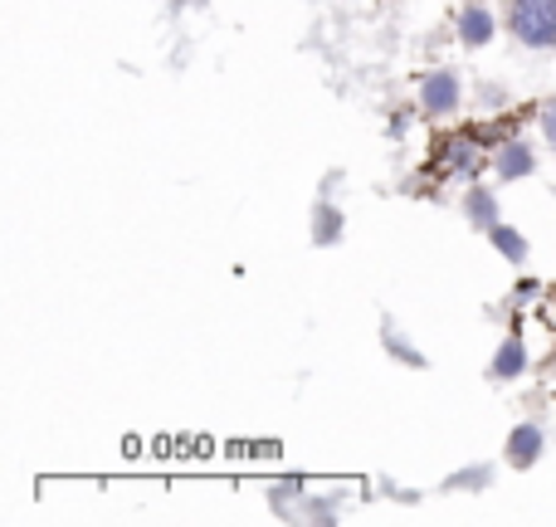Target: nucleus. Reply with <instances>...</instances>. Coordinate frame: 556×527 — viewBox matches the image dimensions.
Wrapping results in <instances>:
<instances>
[{
	"mask_svg": "<svg viewBox=\"0 0 556 527\" xmlns=\"http://www.w3.org/2000/svg\"><path fill=\"white\" fill-rule=\"evenodd\" d=\"M493 484H498V464H464V469H454V474H444V484L440 489L444 493H489Z\"/></svg>",
	"mask_w": 556,
	"mask_h": 527,
	"instance_id": "9b49d317",
	"label": "nucleus"
},
{
	"mask_svg": "<svg viewBox=\"0 0 556 527\" xmlns=\"http://www.w3.org/2000/svg\"><path fill=\"white\" fill-rule=\"evenodd\" d=\"M503 137H493L489 127H454V133H444L440 142H434L430 152V166L440 181H479L483 172L493 166V147H498Z\"/></svg>",
	"mask_w": 556,
	"mask_h": 527,
	"instance_id": "f257e3e1",
	"label": "nucleus"
},
{
	"mask_svg": "<svg viewBox=\"0 0 556 527\" xmlns=\"http://www.w3.org/2000/svg\"><path fill=\"white\" fill-rule=\"evenodd\" d=\"M532 298H542V284H538V278H522V284H518V288H513V298H508V303L528 308V303H532Z\"/></svg>",
	"mask_w": 556,
	"mask_h": 527,
	"instance_id": "dca6fc26",
	"label": "nucleus"
},
{
	"mask_svg": "<svg viewBox=\"0 0 556 527\" xmlns=\"http://www.w3.org/2000/svg\"><path fill=\"white\" fill-rule=\"evenodd\" d=\"M459 211H464V221H469V230L489 235L493 225L503 221V201H498V186L469 181V186H464V196H459Z\"/></svg>",
	"mask_w": 556,
	"mask_h": 527,
	"instance_id": "0eeeda50",
	"label": "nucleus"
},
{
	"mask_svg": "<svg viewBox=\"0 0 556 527\" xmlns=\"http://www.w3.org/2000/svg\"><path fill=\"white\" fill-rule=\"evenodd\" d=\"M489 172L498 176L503 186H513V181H528V176H538V147H532L528 137L508 133L498 147H493V166H489Z\"/></svg>",
	"mask_w": 556,
	"mask_h": 527,
	"instance_id": "39448f33",
	"label": "nucleus"
},
{
	"mask_svg": "<svg viewBox=\"0 0 556 527\" xmlns=\"http://www.w3.org/2000/svg\"><path fill=\"white\" fill-rule=\"evenodd\" d=\"M386 127H391V137H405V133H410V113H395Z\"/></svg>",
	"mask_w": 556,
	"mask_h": 527,
	"instance_id": "f3484780",
	"label": "nucleus"
},
{
	"mask_svg": "<svg viewBox=\"0 0 556 527\" xmlns=\"http://www.w3.org/2000/svg\"><path fill=\"white\" fill-rule=\"evenodd\" d=\"M547 454V430H542L538 421H518L508 430V440H503V460H508V469H532V464Z\"/></svg>",
	"mask_w": 556,
	"mask_h": 527,
	"instance_id": "423d86ee",
	"label": "nucleus"
},
{
	"mask_svg": "<svg viewBox=\"0 0 556 527\" xmlns=\"http://www.w3.org/2000/svg\"><path fill=\"white\" fill-rule=\"evenodd\" d=\"M522 372H528V342H522V332H508L489 356V381L508 386V381H522Z\"/></svg>",
	"mask_w": 556,
	"mask_h": 527,
	"instance_id": "1a4fd4ad",
	"label": "nucleus"
},
{
	"mask_svg": "<svg viewBox=\"0 0 556 527\" xmlns=\"http://www.w3.org/2000/svg\"><path fill=\"white\" fill-rule=\"evenodd\" d=\"M503 35V15L489 5V0H464L459 15H454V39L464 49H489L493 39Z\"/></svg>",
	"mask_w": 556,
	"mask_h": 527,
	"instance_id": "20e7f679",
	"label": "nucleus"
},
{
	"mask_svg": "<svg viewBox=\"0 0 556 527\" xmlns=\"http://www.w3.org/2000/svg\"><path fill=\"white\" fill-rule=\"evenodd\" d=\"M303 499H307V479H298V474L269 484V513H274V518L298 523V518H303Z\"/></svg>",
	"mask_w": 556,
	"mask_h": 527,
	"instance_id": "9d476101",
	"label": "nucleus"
},
{
	"mask_svg": "<svg viewBox=\"0 0 556 527\" xmlns=\"http://www.w3.org/2000/svg\"><path fill=\"white\" fill-rule=\"evenodd\" d=\"M503 29L513 45L528 54H552L556 49V0H508L503 5Z\"/></svg>",
	"mask_w": 556,
	"mask_h": 527,
	"instance_id": "f03ea898",
	"label": "nucleus"
},
{
	"mask_svg": "<svg viewBox=\"0 0 556 527\" xmlns=\"http://www.w3.org/2000/svg\"><path fill=\"white\" fill-rule=\"evenodd\" d=\"M538 133H542V142H547V152L556 156V98H547V103H542V113H538Z\"/></svg>",
	"mask_w": 556,
	"mask_h": 527,
	"instance_id": "2eb2a0df",
	"label": "nucleus"
},
{
	"mask_svg": "<svg viewBox=\"0 0 556 527\" xmlns=\"http://www.w3.org/2000/svg\"><path fill=\"white\" fill-rule=\"evenodd\" d=\"M381 347H386V356H395V362H401V366H410V372H425V366H430V356H425L420 347H415L410 337H405L401 327L391 323V317H386V323H381Z\"/></svg>",
	"mask_w": 556,
	"mask_h": 527,
	"instance_id": "f8f14e48",
	"label": "nucleus"
},
{
	"mask_svg": "<svg viewBox=\"0 0 556 527\" xmlns=\"http://www.w3.org/2000/svg\"><path fill=\"white\" fill-rule=\"evenodd\" d=\"M464 74L454 64H434L420 74V84H415V113L425 117V123H450V117L464 113Z\"/></svg>",
	"mask_w": 556,
	"mask_h": 527,
	"instance_id": "7ed1b4c3",
	"label": "nucleus"
},
{
	"mask_svg": "<svg viewBox=\"0 0 556 527\" xmlns=\"http://www.w3.org/2000/svg\"><path fill=\"white\" fill-rule=\"evenodd\" d=\"M346 513V493H313L303 499V518L298 523H337Z\"/></svg>",
	"mask_w": 556,
	"mask_h": 527,
	"instance_id": "4468645a",
	"label": "nucleus"
},
{
	"mask_svg": "<svg viewBox=\"0 0 556 527\" xmlns=\"http://www.w3.org/2000/svg\"><path fill=\"white\" fill-rule=\"evenodd\" d=\"M342 235H346V211L332 196H317L313 211H307V240L317 250H332V244H342Z\"/></svg>",
	"mask_w": 556,
	"mask_h": 527,
	"instance_id": "6e6552de",
	"label": "nucleus"
},
{
	"mask_svg": "<svg viewBox=\"0 0 556 527\" xmlns=\"http://www.w3.org/2000/svg\"><path fill=\"white\" fill-rule=\"evenodd\" d=\"M489 244H493V250H498L508 264H518V268L532 260V244H528V235H522L518 225H508V221H498V225H493V230H489Z\"/></svg>",
	"mask_w": 556,
	"mask_h": 527,
	"instance_id": "ddd939ff",
	"label": "nucleus"
}]
</instances>
